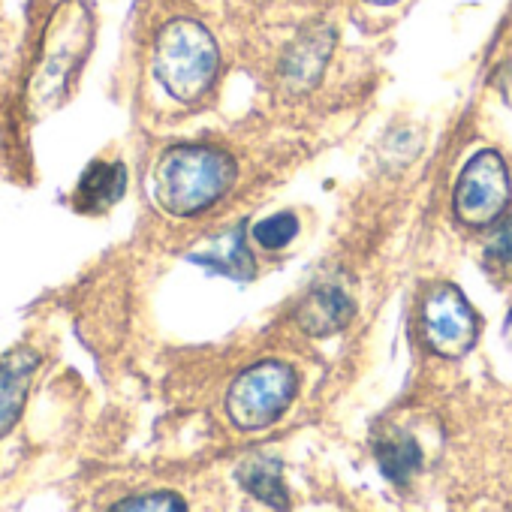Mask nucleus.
<instances>
[{
    "instance_id": "nucleus-1",
    "label": "nucleus",
    "mask_w": 512,
    "mask_h": 512,
    "mask_svg": "<svg viewBox=\"0 0 512 512\" xmlns=\"http://www.w3.org/2000/svg\"><path fill=\"white\" fill-rule=\"evenodd\" d=\"M235 160L211 145H175L154 169V199L166 214L193 217L235 184Z\"/></svg>"
},
{
    "instance_id": "nucleus-2",
    "label": "nucleus",
    "mask_w": 512,
    "mask_h": 512,
    "mask_svg": "<svg viewBox=\"0 0 512 512\" xmlns=\"http://www.w3.org/2000/svg\"><path fill=\"white\" fill-rule=\"evenodd\" d=\"M220 49L205 25L172 19L154 43V76L178 103H196L217 79Z\"/></svg>"
},
{
    "instance_id": "nucleus-3",
    "label": "nucleus",
    "mask_w": 512,
    "mask_h": 512,
    "mask_svg": "<svg viewBox=\"0 0 512 512\" xmlns=\"http://www.w3.org/2000/svg\"><path fill=\"white\" fill-rule=\"evenodd\" d=\"M296 389L299 380L293 365L278 359L256 362L232 380L226 392V413L241 431H263L287 413Z\"/></svg>"
},
{
    "instance_id": "nucleus-4",
    "label": "nucleus",
    "mask_w": 512,
    "mask_h": 512,
    "mask_svg": "<svg viewBox=\"0 0 512 512\" xmlns=\"http://www.w3.org/2000/svg\"><path fill=\"white\" fill-rule=\"evenodd\" d=\"M419 335L440 359H464L479 338V317L455 284L437 281L419 302Z\"/></svg>"
},
{
    "instance_id": "nucleus-5",
    "label": "nucleus",
    "mask_w": 512,
    "mask_h": 512,
    "mask_svg": "<svg viewBox=\"0 0 512 512\" xmlns=\"http://www.w3.org/2000/svg\"><path fill=\"white\" fill-rule=\"evenodd\" d=\"M512 181L497 151H479L455 181L452 208L467 229H491L509 208Z\"/></svg>"
},
{
    "instance_id": "nucleus-6",
    "label": "nucleus",
    "mask_w": 512,
    "mask_h": 512,
    "mask_svg": "<svg viewBox=\"0 0 512 512\" xmlns=\"http://www.w3.org/2000/svg\"><path fill=\"white\" fill-rule=\"evenodd\" d=\"M335 52V31L329 25H308L284 52L278 67V85L290 97L314 91Z\"/></svg>"
},
{
    "instance_id": "nucleus-7",
    "label": "nucleus",
    "mask_w": 512,
    "mask_h": 512,
    "mask_svg": "<svg viewBox=\"0 0 512 512\" xmlns=\"http://www.w3.org/2000/svg\"><path fill=\"white\" fill-rule=\"evenodd\" d=\"M356 314V299L341 275L320 278L296 308V323L311 338H329L347 329Z\"/></svg>"
},
{
    "instance_id": "nucleus-8",
    "label": "nucleus",
    "mask_w": 512,
    "mask_h": 512,
    "mask_svg": "<svg viewBox=\"0 0 512 512\" xmlns=\"http://www.w3.org/2000/svg\"><path fill=\"white\" fill-rule=\"evenodd\" d=\"M37 368L40 353H34L31 347H19L0 356V437H7L19 422Z\"/></svg>"
},
{
    "instance_id": "nucleus-9",
    "label": "nucleus",
    "mask_w": 512,
    "mask_h": 512,
    "mask_svg": "<svg viewBox=\"0 0 512 512\" xmlns=\"http://www.w3.org/2000/svg\"><path fill=\"white\" fill-rule=\"evenodd\" d=\"M190 260L205 266L208 272L232 278V281H250L253 272H256L253 269V256H250L247 241H244V226H235V229L211 238L202 250H196L190 256Z\"/></svg>"
},
{
    "instance_id": "nucleus-10",
    "label": "nucleus",
    "mask_w": 512,
    "mask_h": 512,
    "mask_svg": "<svg viewBox=\"0 0 512 512\" xmlns=\"http://www.w3.org/2000/svg\"><path fill=\"white\" fill-rule=\"evenodd\" d=\"M374 458H377L383 476L395 485L410 482L422 467V449H419L416 437L401 428H386L374 440Z\"/></svg>"
},
{
    "instance_id": "nucleus-11",
    "label": "nucleus",
    "mask_w": 512,
    "mask_h": 512,
    "mask_svg": "<svg viewBox=\"0 0 512 512\" xmlns=\"http://www.w3.org/2000/svg\"><path fill=\"white\" fill-rule=\"evenodd\" d=\"M127 190V169L121 163L97 160L85 169L76 187V208L79 211H106L112 208Z\"/></svg>"
},
{
    "instance_id": "nucleus-12",
    "label": "nucleus",
    "mask_w": 512,
    "mask_h": 512,
    "mask_svg": "<svg viewBox=\"0 0 512 512\" xmlns=\"http://www.w3.org/2000/svg\"><path fill=\"white\" fill-rule=\"evenodd\" d=\"M238 485L253 494L256 500H263L275 509H287L290 506V491L284 485V473H281V461L269 458V455H250L247 461L238 464L235 470Z\"/></svg>"
},
{
    "instance_id": "nucleus-13",
    "label": "nucleus",
    "mask_w": 512,
    "mask_h": 512,
    "mask_svg": "<svg viewBox=\"0 0 512 512\" xmlns=\"http://www.w3.org/2000/svg\"><path fill=\"white\" fill-rule=\"evenodd\" d=\"M482 263L494 278L512 281V217H500L491 226L482 250Z\"/></svg>"
},
{
    "instance_id": "nucleus-14",
    "label": "nucleus",
    "mask_w": 512,
    "mask_h": 512,
    "mask_svg": "<svg viewBox=\"0 0 512 512\" xmlns=\"http://www.w3.org/2000/svg\"><path fill=\"white\" fill-rule=\"evenodd\" d=\"M299 232V220L293 211H281V214H272L269 220H260L253 226V238L260 247L266 250H284Z\"/></svg>"
},
{
    "instance_id": "nucleus-15",
    "label": "nucleus",
    "mask_w": 512,
    "mask_h": 512,
    "mask_svg": "<svg viewBox=\"0 0 512 512\" xmlns=\"http://www.w3.org/2000/svg\"><path fill=\"white\" fill-rule=\"evenodd\" d=\"M112 509H115V512H133V509H139V512H145V509H157V512H184L187 503H184L178 494H172V491H151V494L127 497V500L115 503Z\"/></svg>"
},
{
    "instance_id": "nucleus-16",
    "label": "nucleus",
    "mask_w": 512,
    "mask_h": 512,
    "mask_svg": "<svg viewBox=\"0 0 512 512\" xmlns=\"http://www.w3.org/2000/svg\"><path fill=\"white\" fill-rule=\"evenodd\" d=\"M368 4H377V7H389V4H398V0H368Z\"/></svg>"
},
{
    "instance_id": "nucleus-17",
    "label": "nucleus",
    "mask_w": 512,
    "mask_h": 512,
    "mask_svg": "<svg viewBox=\"0 0 512 512\" xmlns=\"http://www.w3.org/2000/svg\"><path fill=\"white\" fill-rule=\"evenodd\" d=\"M506 338L512 341V311H509V317H506Z\"/></svg>"
},
{
    "instance_id": "nucleus-18",
    "label": "nucleus",
    "mask_w": 512,
    "mask_h": 512,
    "mask_svg": "<svg viewBox=\"0 0 512 512\" xmlns=\"http://www.w3.org/2000/svg\"><path fill=\"white\" fill-rule=\"evenodd\" d=\"M509 97H512V64H509Z\"/></svg>"
}]
</instances>
